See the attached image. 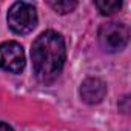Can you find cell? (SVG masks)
Listing matches in <instances>:
<instances>
[{
	"mask_svg": "<svg viewBox=\"0 0 131 131\" xmlns=\"http://www.w3.org/2000/svg\"><path fill=\"white\" fill-rule=\"evenodd\" d=\"M0 68L19 74L25 68V52L20 43L17 42H3L0 45Z\"/></svg>",
	"mask_w": 131,
	"mask_h": 131,
	"instance_id": "obj_4",
	"label": "cell"
},
{
	"mask_svg": "<svg viewBox=\"0 0 131 131\" xmlns=\"http://www.w3.org/2000/svg\"><path fill=\"white\" fill-rule=\"evenodd\" d=\"M8 25L16 34H28L37 25V11L32 3L16 2L8 11Z\"/></svg>",
	"mask_w": 131,
	"mask_h": 131,
	"instance_id": "obj_2",
	"label": "cell"
},
{
	"mask_svg": "<svg viewBox=\"0 0 131 131\" xmlns=\"http://www.w3.org/2000/svg\"><path fill=\"white\" fill-rule=\"evenodd\" d=\"M105 94H106V85L102 79L88 77L80 85V97L85 103H90V105L100 103Z\"/></svg>",
	"mask_w": 131,
	"mask_h": 131,
	"instance_id": "obj_5",
	"label": "cell"
},
{
	"mask_svg": "<svg viewBox=\"0 0 131 131\" xmlns=\"http://www.w3.org/2000/svg\"><path fill=\"white\" fill-rule=\"evenodd\" d=\"M48 5L59 14H68L77 6V2H74V0H59V2H48Z\"/></svg>",
	"mask_w": 131,
	"mask_h": 131,
	"instance_id": "obj_7",
	"label": "cell"
},
{
	"mask_svg": "<svg viewBox=\"0 0 131 131\" xmlns=\"http://www.w3.org/2000/svg\"><path fill=\"white\" fill-rule=\"evenodd\" d=\"M99 37V43L100 46L108 51V52H116V51H122L129 40V29L126 25L123 23H117V22H110V23H103L99 28L97 32Z\"/></svg>",
	"mask_w": 131,
	"mask_h": 131,
	"instance_id": "obj_3",
	"label": "cell"
},
{
	"mask_svg": "<svg viewBox=\"0 0 131 131\" xmlns=\"http://www.w3.org/2000/svg\"><path fill=\"white\" fill-rule=\"evenodd\" d=\"M31 59L36 77L43 83L54 82L62 73L67 59L63 37L52 29L42 32L32 43Z\"/></svg>",
	"mask_w": 131,
	"mask_h": 131,
	"instance_id": "obj_1",
	"label": "cell"
},
{
	"mask_svg": "<svg viewBox=\"0 0 131 131\" xmlns=\"http://www.w3.org/2000/svg\"><path fill=\"white\" fill-rule=\"evenodd\" d=\"M0 131H14L8 123H5V122H0Z\"/></svg>",
	"mask_w": 131,
	"mask_h": 131,
	"instance_id": "obj_8",
	"label": "cell"
},
{
	"mask_svg": "<svg viewBox=\"0 0 131 131\" xmlns=\"http://www.w3.org/2000/svg\"><path fill=\"white\" fill-rule=\"evenodd\" d=\"M96 8L99 9L100 14L111 16L122 8V2H117V0H102V2H96Z\"/></svg>",
	"mask_w": 131,
	"mask_h": 131,
	"instance_id": "obj_6",
	"label": "cell"
}]
</instances>
